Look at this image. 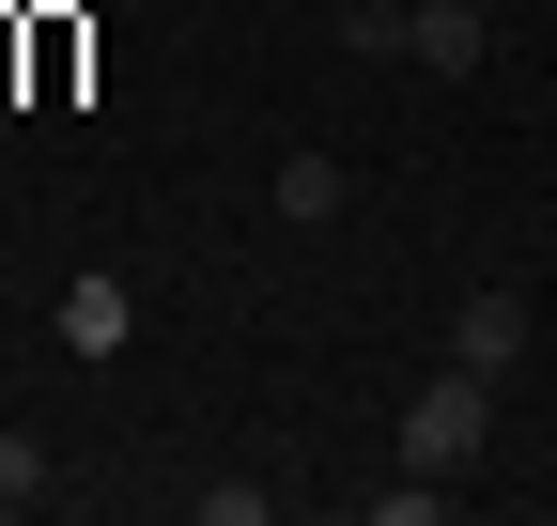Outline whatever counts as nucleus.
<instances>
[{"mask_svg":"<svg viewBox=\"0 0 557 526\" xmlns=\"http://www.w3.org/2000/svg\"><path fill=\"white\" fill-rule=\"evenodd\" d=\"M124 325H139V310H124V279H78V295H62V356H109Z\"/></svg>","mask_w":557,"mask_h":526,"instance_id":"nucleus-4","label":"nucleus"},{"mask_svg":"<svg viewBox=\"0 0 557 526\" xmlns=\"http://www.w3.org/2000/svg\"><path fill=\"white\" fill-rule=\"evenodd\" d=\"M480 449H496V372H465V356H449V372L403 403V465H434V480H449V465H480Z\"/></svg>","mask_w":557,"mask_h":526,"instance_id":"nucleus-1","label":"nucleus"},{"mask_svg":"<svg viewBox=\"0 0 557 526\" xmlns=\"http://www.w3.org/2000/svg\"><path fill=\"white\" fill-rule=\"evenodd\" d=\"M480 47H496V16H480V0H403V62H434V78H480Z\"/></svg>","mask_w":557,"mask_h":526,"instance_id":"nucleus-2","label":"nucleus"},{"mask_svg":"<svg viewBox=\"0 0 557 526\" xmlns=\"http://www.w3.org/2000/svg\"><path fill=\"white\" fill-rule=\"evenodd\" d=\"M449 356H465V372H527V295H511V279H480L465 325H449Z\"/></svg>","mask_w":557,"mask_h":526,"instance_id":"nucleus-3","label":"nucleus"},{"mask_svg":"<svg viewBox=\"0 0 557 526\" xmlns=\"http://www.w3.org/2000/svg\"><path fill=\"white\" fill-rule=\"evenodd\" d=\"M341 47H357V62H387V47H403V0H341Z\"/></svg>","mask_w":557,"mask_h":526,"instance_id":"nucleus-7","label":"nucleus"},{"mask_svg":"<svg viewBox=\"0 0 557 526\" xmlns=\"http://www.w3.org/2000/svg\"><path fill=\"white\" fill-rule=\"evenodd\" d=\"M47 496V434H0V511H32Z\"/></svg>","mask_w":557,"mask_h":526,"instance_id":"nucleus-6","label":"nucleus"},{"mask_svg":"<svg viewBox=\"0 0 557 526\" xmlns=\"http://www.w3.org/2000/svg\"><path fill=\"white\" fill-rule=\"evenodd\" d=\"M278 217H341V155H278Z\"/></svg>","mask_w":557,"mask_h":526,"instance_id":"nucleus-5","label":"nucleus"}]
</instances>
